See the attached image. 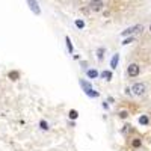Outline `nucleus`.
I'll list each match as a JSON object with an SVG mask.
<instances>
[{"instance_id":"f257e3e1","label":"nucleus","mask_w":151,"mask_h":151,"mask_svg":"<svg viewBox=\"0 0 151 151\" xmlns=\"http://www.w3.org/2000/svg\"><path fill=\"white\" fill-rule=\"evenodd\" d=\"M132 94L134 97H145L148 94V85L145 82H136L132 85Z\"/></svg>"},{"instance_id":"f03ea898","label":"nucleus","mask_w":151,"mask_h":151,"mask_svg":"<svg viewBox=\"0 0 151 151\" xmlns=\"http://www.w3.org/2000/svg\"><path fill=\"white\" fill-rule=\"evenodd\" d=\"M141 65L139 64H136V62H132V64H129L127 67V76H129V79H136V77H139L141 76Z\"/></svg>"},{"instance_id":"7ed1b4c3","label":"nucleus","mask_w":151,"mask_h":151,"mask_svg":"<svg viewBox=\"0 0 151 151\" xmlns=\"http://www.w3.org/2000/svg\"><path fill=\"white\" fill-rule=\"evenodd\" d=\"M142 145H144V139H142L141 136L134 134V136L129 137V147H130L132 150H141Z\"/></svg>"},{"instance_id":"20e7f679","label":"nucleus","mask_w":151,"mask_h":151,"mask_svg":"<svg viewBox=\"0 0 151 151\" xmlns=\"http://www.w3.org/2000/svg\"><path fill=\"white\" fill-rule=\"evenodd\" d=\"M144 30V26L142 24H136V26H132V27H129V29H125V30H122L121 32V35L122 36H133L134 33H139V32H142Z\"/></svg>"},{"instance_id":"39448f33","label":"nucleus","mask_w":151,"mask_h":151,"mask_svg":"<svg viewBox=\"0 0 151 151\" xmlns=\"http://www.w3.org/2000/svg\"><path fill=\"white\" fill-rule=\"evenodd\" d=\"M80 86L83 88V89H85V92H86L88 95H89V97H95V98H97V97L100 95L98 92H95V91L92 89V86H91L89 83H88L86 80H80Z\"/></svg>"},{"instance_id":"423d86ee","label":"nucleus","mask_w":151,"mask_h":151,"mask_svg":"<svg viewBox=\"0 0 151 151\" xmlns=\"http://www.w3.org/2000/svg\"><path fill=\"white\" fill-rule=\"evenodd\" d=\"M88 6H89V11L92 12H100L104 8V3H103V0H91Z\"/></svg>"},{"instance_id":"0eeeda50","label":"nucleus","mask_w":151,"mask_h":151,"mask_svg":"<svg viewBox=\"0 0 151 151\" xmlns=\"http://www.w3.org/2000/svg\"><path fill=\"white\" fill-rule=\"evenodd\" d=\"M27 3H29L30 9L35 12V14H41V9H40V6H38V2H36V0H27Z\"/></svg>"},{"instance_id":"6e6552de","label":"nucleus","mask_w":151,"mask_h":151,"mask_svg":"<svg viewBox=\"0 0 151 151\" xmlns=\"http://www.w3.org/2000/svg\"><path fill=\"white\" fill-rule=\"evenodd\" d=\"M134 130H133V125L132 124H124L122 125V129H121V133L124 134V136H129V133H133Z\"/></svg>"},{"instance_id":"1a4fd4ad","label":"nucleus","mask_w":151,"mask_h":151,"mask_svg":"<svg viewBox=\"0 0 151 151\" xmlns=\"http://www.w3.org/2000/svg\"><path fill=\"white\" fill-rule=\"evenodd\" d=\"M20 76H21V74H20V71H17V70H12V71L8 73V77H9L12 82H17V80L20 79Z\"/></svg>"},{"instance_id":"9d476101","label":"nucleus","mask_w":151,"mask_h":151,"mask_svg":"<svg viewBox=\"0 0 151 151\" xmlns=\"http://www.w3.org/2000/svg\"><path fill=\"white\" fill-rule=\"evenodd\" d=\"M129 116H130V112H129L127 109H122V110L118 112V118H119V119H127Z\"/></svg>"},{"instance_id":"9b49d317","label":"nucleus","mask_w":151,"mask_h":151,"mask_svg":"<svg viewBox=\"0 0 151 151\" xmlns=\"http://www.w3.org/2000/svg\"><path fill=\"white\" fill-rule=\"evenodd\" d=\"M104 53H106V50H104L103 47H100V48L97 50V59H98V62H103V59H104Z\"/></svg>"},{"instance_id":"f8f14e48","label":"nucleus","mask_w":151,"mask_h":151,"mask_svg":"<svg viewBox=\"0 0 151 151\" xmlns=\"http://www.w3.org/2000/svg\"><path fill=\"white\" fill-rule=\"evenodd\" d=\"M101 77H103L106 82H110V80H112V77H113V74H112V71L106 70V71H103V73H101Z\"/></svg>"},{"instance_id":"ddd939ff","label":"nucleus","mask_w":151,"mask_h":151,"mask_svg":"<svg viewBox=\"0 0 151 151\" xmlns=\"http://www.w3.org/2000/svg\"><path fill=\"white\" fill-rule=\"evenodd\" d=\"M86 76H88L89 79H97V77H98V71H97V70H88V71H86Z\"/></svg>"},{"instance_id":"4468645a","label":"nucleus","mask_w":151,"mask_h":151,"mask_svg":"<svg viewBox=\"0 0 151 151\" xmlns=\"http://www.w3.org/2000/svg\"><path fill=\"white\" fill-rule=\"evenodd\" d=\"M118 60H119V56H118V55H113V58H112V60H110V68H112V70L116 68Z\"/></svg>"},{"instance_id":"2eb2a0df","label":"nucleus","mask_w":151,"mask_h":151,"mask_svg":"<svg viewBox=\"0 0 151 151\" xmlns=\"http://www.w3.org/2000/svg\"><path fill=\"white\" fill-rule=\"evenodd\" d=\"M151 121H150V116L148 115H142L141 118H139V124H142V125H148Z\"/></svg>"},{"instance_id":"dca6fc26","label":"nucleus","mask_w":151,"mask_h":151,"mask_svg":"<svg viewBox=\"0 0 151 151\" xmlns=\"http://www.w3.org/2000/svg\"><path fill=\"white\" fill-rule=\"evenodd\" d=\"M68 116H70V119H77L79 118V112L76 110V109H71L68 112Z\"/></svg>"},{"instance_id":"f3484780","label":"nucleus","mask_w":151,"mask_h":151,"mask_svg":"<svg viewBox=\"0 0 151 151\" xmlns=\"http://www.w3.org/2000/svg\"><path fill=\"white\" fill-rule=\"evenodd\" d=\"M40 129L47 132V130L50 129V127H48V122H47V121H44V119H41V121H40Z\"/></svg>"},{"instance_id":"a211bd4d","label":"nucleus","mask_w":151,"mask_h":151,"mask_svg":"<svg viewBox=\"0 0 151 151\" xmlns=\"http://www.w3.org/2000/svg\"><path fill=\"white\" fill-rule=\"evenodd\" d=\"M65 42H67V48H68V52H70V53H73V50H74V48H73V44H71L70 36H67V38H65Z\"/></svg>"},{"instance_id":"6ab92c4d","label":"nucleus","mask_w":151,"mask_h":151,"mask_svg":"<svg viewBox=\"0 0 151 151\" xmlns=\"http://www.w3.org/2000/svg\"><path fill=\"white\" fill-rule=\"evenodd\" d=\"M134 41V36H130V38H125V40L122 41V45H127V44H130V42H133Z\"/></svg>"},{"instance_id":"aec40b11","label":"nucleus","mask_w":151,"mask_h":151,"mask_svg":"<svg viewBox=\"0 0 151 151\" xmlns=\"http://www.w3.org/2000/svg\"><path fill=\"white\" fill-rule=\"evenodd\" d=\"M76 26H77L79 29H83V27H85V23H83V20H76Z\"/></svg>"},{"instance_id":"412c9836","label":"nucleus","mask_w":151,"mask_h":151,"mask_svg":"<svg viewBox=\"0 0 151 151\" xmlns=\"http://www.w3.org/2000/svg\"><path fill=\"white\" fill-rule=\"evenodd\" d=\"M125 95H133V94H132V89H130V88H125Z\"/></svg>"},{"instance_id":"4be33fe9","label":"nucleus","mask_w":151,"mask_h":151,"mask_svg":"<svg viewBox=\"0 0 151 151\" xmlns=\"http://www.w3.org/2000/svg\"><path fill=\"white\" fill-rule=\"evenodd\" d=\"M148 30H150V33H151V24H150V26H148Z\"/></svg>"}]
</instances>
